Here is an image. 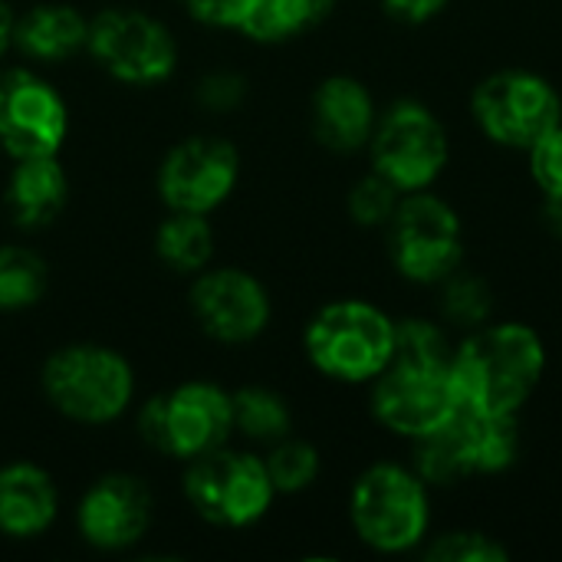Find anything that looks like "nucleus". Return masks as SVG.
<instances>
[{"instance_id":"1","label":"nucleus","mask_w":562,"mask_h":562,"mask_svg":"<svg viewBox=\"0 0 562 562\" xmlns=\"http://www.w3.org/2000/svg\"><path fill=\"white\" fill-rule=\"evenodd\" d=\"M547 375V346L527 323H484L454 346L451 379L464 412L520 415Z\"/></svg>"},{"instance_id":"2","label":"nucleus","mask_w":562,"mask_h":562,"mask_svg":"<svg viewBox=\"0 0 562 562\" xmlns=\"http://www.w3.org/2000/svg\"><path fill=\"white\" fill-rule=\"evenodd\" d=\"M303 352L310 366L333 382H372L392 362L395 319L369 300L326 303L306 323Z\"/></svg>"},{"instance_id":"3","label":"nucleus","mask_w":562,"mask_h":562,"mask_svg":"<svg viewBox=\"0 0 562 562\" xmlns=\"http://www.w3.org/2000/svg\"><path fill=\"white\" fill-rule=\"evenodd\" d=\"M356 537L385 557L418 550L431 530V487L408 464L379 461L366 468L349 494Z\"/></svg>"},{"instance_id":"4","label":"nucleus","mask_w":562,"mask_h":562,"mask_svg":"<svg viewBox=\"0 0 562 562\" xmlns=\"http://www.w3.org/2000/svg\"><path fill=\"white\" fill-rule=\"evenodd\" d=\"M46 402L76 425H112L135 398L132 362L99 342L56 349L40 372Z\"/></svg>"},{"instance_id":"5","label":"nucleus","mask_w":562,"mask_h":562,"mask_svg":"<svg viewBox=\"0 0 562 562\" xmlns=\"http://www.w3.org/2000/svg\"><path fill=\"white\" fill-rule=\"evenodd\" d=\"M184 497L204 524L221 530H247L270 514L277 491L263 458L214 448L188 461Z\"/></svg>"},{"instance_id":"6","label":"nucleus","mask_w":562,"mask_h":562,"mask_svg":"<svg viewBox=\"0 0 562 562\" xmlns=\"http://www.w3.org/2000/svg\"><path fill=\"white\" fill-rule=\"evenodd\" d=\"M138 435L148 448L178 461H194L214 448H224L234 435L231 392L201 379L181 382L178 389L142 405Z\"/></svg>"},{"instance_id":"7","label":"nucleus","mask_w":562,"mask_h":562,"mask_svg":"<svg viewBox=\"0 0 562 562\" xmlns=\"http://www.w3.org/2000/svg\"><path fill=\"white\" fill-rule=\"evenodd\" d=\"M392 267L418 286L445 283L464 260L461 214L431 188L402 194L389 227Z\"/></svg>"},{"instance_id":"8","label":"nucleus","mask_w":562,"mask_h":562,"mask_svg":"<svg viewBox=\"0 0 562 562\" xmlns=\"http://www.w3.org/2000/svg\"><path fill=\"white\" fill-rule=\"evenodd\" d=\"M471 119L501 148L527 151L562 125L560 89L533 69H497L471 92Z\"/></svg>"},{"instance_id":"9","label":"nucleus","mask_w":562,"mask_h":562,"mask_svg":"<svg viewBox=\"0 0 562 562\" xmlns=\"http://www.w3.org/2000/svg\"><path fill=\"white\" fill-rule=\"evenodd\" d=\"M369 158L372 171L392 181L402 194L428 191L451 161V138L428 105L402 99L379 115L369 138Z\"/></svg>"},{"instance_id":"10","label":"nucleus","mask_w":562,"mask_h":562,"mask_svg":"<svg viewBox=\"0 0 562 562\" xmlns=\"http://www.w3.org/2000/svg\"><path fill=\"white\" fill-rule=\"evenodd\" d=\"M86 53L125 86H158L178 69V40L171 30L135 7H109L89 20Z\"/></svg>"},{"instance_id":"11","label":"nucleus","mask_w":562,"mask_h":562,"mask_svg":"<svg viewBox=\"0 0 562 562\" xmlns=\"http://www.w3.org/2000/svg\"><path fill=\"white\" fill-rule=\"evenodd\" d=\"M369 405L385 431L408 441L438 431L461 412L451 366H428V362H405V359H392L385 372L372 379Z\"/></svg>"},{"instance_id":"12","label":"nucleus","mask_w":562,"mask_h":562,"mask_svg":"<svg viewBox=\"0 0 562 562\" xmlns=\"http://www.w3.org/2000/svg\"><path fill=\"white\" fill-rule=\"evenodd\" d=\"M69 109L59 89L26 66H0V148L20 158L59 155Z\"/></svg>"},{"instance_id":"13","label":"nucleus","mask_w":562,"mask_h":562,"mask_svg":"<svg viewBox=\"0 0 562 562\" xmlns=\"http://www.w3.org/2000/svg\"><path fill=\"white\" fill-rule=\"evenodd\" d=\"M240 181V151L217 135H191L178 142L158 168V194L168 211L211 214Z\"/></svg>"},{"instance_id":"14","label":"nucleus","mask_w":562,"mask_h":562,"mask_svg":"<svg viewBox=\"0 0 562 562\" xmlns=\"http://www.w3.org/2000/svg\"><path fill=\"white\" fill-rule=\"evenodd\" d=\"M188 306L201 333L227 346L254 342L257 336L267 333L273 316L267 286L240 267H217V270L194 273Z\"/></svg>"},{"instance_id":"15","label":"nucleus","mask_w":562,"mask_h":562,"mask_svg":"<svg viewBox=\"0 0 562 562\" xmlns=\"http://www.w3.org/2000/svg\"><path fill=\"white\" fill-rule=\"evenodd\" d=\"M76 527L92 550L122 553L151 527V491L132 474H105L79 497Z\"/></svg>"},{"instance_id":"16","label":"nucleus","mask_w":562,"mask_h":562,"mask_svg":"<svg viewBox=\"0 0 562 562\" xmlns=\"http://www.w3.org/2000/svg\"><path fill=\"white\" fill-rule=\"evenodd\" d=\"M313 135L323 148L336 155H352L369 148V138L379 122L375 99L369 86L356 76H326L310 102Z\"/></svg>"},{"instance_id":"17","label":"nucleus","mask_w":562,"mask_h":562,"mask_svg":"<svg viewBox=\"0 0 562 562\" xmlns=\"http://www.w3.org/2000/svg\"><path fill=\"white\" fill-rule=\"evenodd\" d=\"M59 514L53 477L33 461H10L0 468V533L10 540L43 537Z\"/></svg>"},{"instance_id":"18","label":"nucleus","mask_w":562,"mask_h":562,"mask_svg":"<svg viewBox=\"0 0 562 562\" xmlns=\"http://www.w3.org/2000/svg\"><path fill=\"white\" fill-rule=\"evenodd\" d=\"M69 201V178L56 155L20 158L3 184V207L23 231L49 227Z\"/></svg>"},{"instance_id":"19","label":"nucleus","mask_w":562,"mask_h":562,"mask_svg":"<svg viewBox=\"0 0 562 562\" xmlns=\"http://www.w3.org/2000/svg\"><path fill=\"white\" fill-rule=\"evenodd\" d=\"M89 43V20L72 3H36L13 23V46L36 63H66Z\"/></svg>"},{"instance_id":"20","label":"nucleus","mask_w":562,"mask_h":562,"mask_svg":"<svg viewBox=\"0 0 562 562\" xmlns=\"http://www.w3.org/2000/svg\"><path fill=\"white\" fill-rule=\"evenodd\" d=\"M412 445H415L412 468L431 491H451V487L474 477L461 412L448 425H441L438 431H431V435H425V438H418Z\"/></svg>"},{"instance_id":"21","label":"nucleus","mask_w":562,"mask_h":562,"mask_svg":"<svg viewBox=\"0 0 562 562\" xmlns=\"http://www.w3.org/2000/svg\"><path fill=\"white\" fill-rule=\"evenodd\" d=\"M155 254L175 273H201L214 257V227L207 214L171 211L155 231Z\"/></svg>"},{"instance_id":"22","label":"nucleus","mask_w":562,"mask_h":562,"mask_svg":"<svg viewBox=\"0 0 562 562\" xmlns=\"http://www.w3.org/2000/svg\"><path fill=\"white\" fill-rule=\"evenodd\" d=\"M464 435L474 464V477L481 474H504L520 458V422L517 415H474L464 412Z\"/></svg>"},{"instance_id":"23","label":"nucleus","mask_w":562,"mask_h":562,"mask_svg":"<svg viewBox=\"0 0 562 562\" xmlns=\"http://www.w3.org/2000/svg\"><path fill=\"white\" fill-rule=\"evenodd\" d=\"M333 10L336 0H257L240 33L254 43H286L316 30Z\"/></svg>"},{"instance_id":"24","label":"nucleus","mask_w":562,"mask_h":562,"mask_svg":"<svg viewBox=\"0 0 562 562\" xmlns=\"http://www.w3.org/2000/svg\"><path fill=\"white\" fill-rule=\"evenodd\" d=\"M234 405V431H240L250 441L273 445L293 431V412L286 398L267 385H240L231 392Z\"/></svg>"},{"instance_id":"25","label":"nucleus","mask_w":562,"mask_h":562,"mask_svg":"<svg viewBox=\"0 0 562 562\" xmlns=\"http://www.w3.org/2000/svg\"><path fill=\"white\" fill-rule=\"evenodd\" d=\"M49 286L46 260L20 244L0 247V313H20L43 300Z\"/></svg>"},{"instance_id":"26","label":"nucleus","mask_w":562,"mask_h":562,"mask_svg":"<svg viewBox=\"0 0 562 562\" xmlns=\"http://www.w3.org/2000/svg\"><path fill=\"white\" fill-rule=\"evenodd\" d=\"M263 464H267L277 497H293V494L310 491L323 471L319 451L310 441H300L290 435L270 445V454L263 458Z\"/></svg>"},{"instance_id":"27","label":"nucleus","mask_w":562,"mask_h":562,"mask_svg":"<svg viewBox=\"0 0 562 562\" xmlns=\"http://www.w3.org/2000/svg\"><path fill=\"white\" fill-rule=\"evenodd\" d=\"M445 316L461 329H477L491 323V286L477 273H464L461 267L445 280Z\"/></svg>"},{"instance_id":"28","label":"nucleus","mask_w":562,"mask_h":562,"mask_svg":"<svg viewBox=\"0 0 562 562\" xmlns=\"http://www.w3.org/2000/svg\"><path fill=\"white\" fill-rule=\"evenodd\" d=\"M454 346L448 342L445 329L431 319L412 316L395 319V352L392 359L405 362H428V366H451Z\"/></svg>"},{"instance_id":"29","label":"nucleus","mask_w":562,"mask_h":562,"mask_svg":"<svg viewBox=\"0 0 562 562\" xmlns=\"http://www.w3.org/2000/svg\"><path fill=\"white\" fill-rule=\"evenodd\" d=\"M398 201H402V191L392 181H385L382 175L369 171L366 178H359L352 184V191L346 198V207H349V217L359 227H372V231L382 227L385 231L395 207H398Z\"/></svg>"},{"instance_id":"30","label":"nucleus","mask_w":562,"mask_h":562,"mask_svg":"<svg viewBox=\"0 0 562 562\" xmlns=\"http://www.w3.org/2000/svg\"><path fill=\"white\" fill-rule=\"evenodd\" d=\"M425 560L431 562H507L510 550L484 530H451L428 543Z\"/></svg>"},{"instance_id":"31","label":"nucleus","mask_w":562,"mask_h":562,"mask_svg":"<svg viewBox=\"0 0 562 562\" xmlns=\"http://www.w3.org/2000/svg\"><path fill=\"white\" fill-rule=\"evenodd\" d=\"M527 165L543 198H562V125L550 128L527 148Z\"/></svg>"},{"instance_id":"32","label":"nucleus","mask_w":562,"mask_h":562,"mask_svg":"<svg viewBox=\"0 0 562 562\" xmlns=\"http://www.w3.org/2000/svg\"><path fill=\"white\" fill-rule=\"evenodd\" d=\"M194 99L207 112H234L247 99V79L231 69H214L194 86Z\"/></svg>"},{"instance_id":"33","label":"nucleus","mask_w":562,"mask_h":562,"mask_svg":"<svg viewBox=\"0 0 562 562\" xmlns=\"http://www.w3.org/2000/svg\"><path fill=\"white\" fill-rule=\"evenodd\" d=\"M181 7L204 26L217 30H240L254 13L257 0H181Z\"/></svg>"},{"instance_id":"34","label":"nucleus","mask_w":562,"mask_h":562,"mask_svg":"<svg viewBox=\"0 0 562 562\" xmlns=\"http://www.w3.org/2000/svg\"><path fill=\"white\" fill-rule=\"evenodd\" d=\"M451 0H382L385 13L395 16L398 23H408V26H422L428 20H435Z\"/></svg>"},{"instance_id":"35","label":"nucleus","mask_w":562,"mask_h":562,"mask_svg":"<svg viewBox=\"0 0 562 562\" xmlns=\"http://www.w3.org/2000/svg\"><path fill=\"white\" fill-rule=\"evenodd\" d=\"M13 23H16V16H13L10 3L0 0V59L13 49Z\"/></svg>"},{"instance_id":"36","label":"nucleus","mask_w":562,"mask_h":562,"mask_svg":"<svg viewBox=\"0 0 562 562\" xmlns=\"http://www.w3.org/2000/svg\"><path fill=\"white\" fill-rule=\"evenodd\" d=\"M543 224L550 234L562 237V198H543Z\"/></svg>"}]
</instances>
